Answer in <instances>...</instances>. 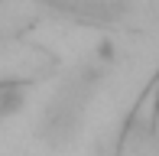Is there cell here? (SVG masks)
Returning a JSON list of instances; mask_svg holds the SVG:
<instances>
[{"label":"cell","instance_id":"6da1fadb","mask_svg":"<svg viewBox=\"0 0 159 156\" xmlns=\"http://www.w3.org/2000/svg\"><path fill=\"white\" fill-rule=\"evenodd\" d=\"M20 101H23V94H20V91H13V88L0 91V117H3V114H13V111L20 108Z\"/></svg>","mask_w":159,"mask_h":156}]
</instances>
